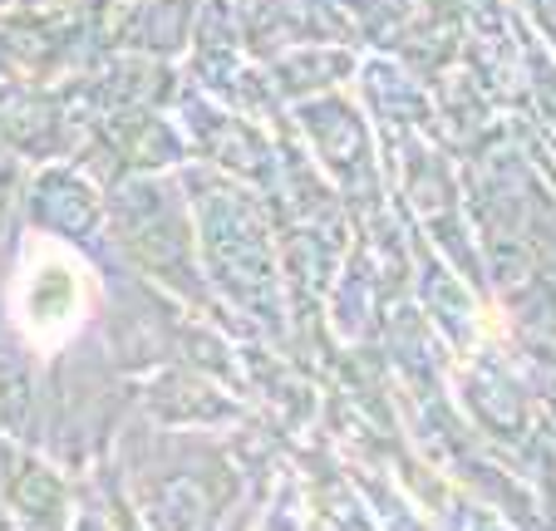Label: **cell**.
Listing matches in <instances>:
<instances>
[{"instance_id":"6da1fadb","label":"cell","mask_w":556,"mask_h":531,"mask_svg":"<svg viewBox=\"0 0 556 531\" xmlns=\"http://www.w3.org/2000/svg\"><path fill=\"white\" fill-rule=\"evenodd\" d=\"M89 315V276L74 251L60 241L35 237L15 276V325L30 344L54 350L64 344Z\"/></svg>"}]
</instances>
